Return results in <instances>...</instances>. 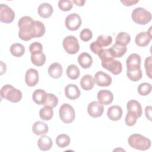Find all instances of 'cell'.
<instances>
[{
    "label": "cell",
    "mask_w": 152,
    "mask_h": 152,
    "mask_svg": "<svg viewBox=\"0 0 152 152\" xmlns=\"http://www.w3.org/2000/svg\"><path fill=\"white\" fill-rule=\"evenodd\" d=\"M53 145L52 141L49 137L46 135H42L37 141V145L39 148L42 151L49 150Z\"/></svg>",
    "instance_id": "23"
},
{
    "label": "cell",
    "mask_w": 152,
    "mask_h": 152,
    "mask_svg": "<svg viewBox=\"0 0 152 152\" xmlns=\"http://www.w3.org/2000/svg\"><path fill=\"white\" fill-rule=\"evenodd\" d=\"M20 28L18 36L24 41H28L36 38L35 21L29 16H24L20 18L18 22Z\"/></svg>",
    "instance_id": "1"
},
{
    "label": "cell",
    "mask_w": 152,
    "mask_h": 152,
    "mask_svg": "<svg viewBox=\"0 0 152 152\" xmlns=\"http://www.w3.org/2000/svg\"><path fill=\"white\" fill-rule=\"evenodd\" d=\"M128 142L132 148L141 151L149 149L151 144L150 139L139 134L131 135L128 138Z\"/></svg>",
    "instance_id": "2"
},
{
    "label": "cell",
    "mask_w": 152,
    "mask_h": 152,
    "mask_svg": "<svg viewBox=\"0 0 152 152\" xmlns=\"http://www.w3.org/2000/svg\"><path fill=\"white\" fill-rule=\"evenodd\" d=\"M72 2L75 4L77 6L83 7V6H84V3L86 2V1H83V0H73Z\"/></svg>",
    "instance_id": "47"
},
{
    "label": "cell",
    "mask_w": 152,
    "mask_h": 152,
    "mask_svg": "<svg viewBox=\"0 0 152 152\" xmlns=\"http://www.w3.org/2000/svg\"><path fill=\"white\" fill-rule=\"evenodd\" d=\"M137 116L134 113L130 111H128L125 119L126 125L129 126H134L137 122Z\"/></svg>",
    "instance_id": "37"
},
{
    "label": "cell",
    "mask_w": 152,
    "mask_h": 152,
    "mask_svg": "<svg viewBox=\"0 0 152 152\" xmlns=\"http://www.w3.org/2000/svg\"><path fill=\"white\" fill-rule=\"evenodd\" d=\"M71 141L70 137L65 134L59 135L56 138V145L60 148H65L69 145Z\"/></svg>",
    "instance_id": "33"
},
{
    "label": "cell",
    "mask_w": 152,
    "mask_h": 152,
    "mask_svg": "<svg viewBox=\"0 0 152 152\" xmlns=\"http://www.w3.org/2000/svg\"><path fill=\"white\" fill-rule=\"evenodd\" d=\"M102 66L113 75L119 74L122 70V65L120 61L113 59L102 61Z\"/></svg>",
    "instance_id": "7"
},
{
    "label": "cell",
    "mask_w": 152,
    "mask_h": 152,
    "mask_svg": "<svg viewBox=\"0 0 152 152\" xmlns=\"http://www.w3.org/2000/svg\"><path fill=\"white\" fill-rule=\"evenodd\" d=\"M101 47H106L110 45L112 42V37L109 35L101 34L99 36L96 41Z\"/></svg>",
    "instance_id": "34"
},
{
    "label": "cell",
    "mask_w": 152,
    "mask_h": 152,
    "mask_svg": "<svg viewBox=\"0 0 152 152\" xmlns=\"http://www.w3.org/2000/svg\"><path fill=\"white\" fill-rule=\"evenodd\" d=\"M131 17L135 23L145 25L151 21L152 16L150 11L142 7H138L132 11Z\"/></svg>",
    "instance_id": "4"
},
{
    "label": "cell",
    "mask_w": 152,
    "mask_h": 152,
    "mask_svg": "<svg viewBox=\"0 0 152 152\" xmlns=\"http://www.w3.org/2000/svg\"><path fill=\"white\" fill-rule=\"evenodd\" d=\"M109 50L113 58H121L127 51V48L125 46H121L116 44L113 45Z\"/></svg>",
    "instance_id": "27"
},
{
    "label": "cell",
    "mask_w": 152,
    "mask_h": 152,
    "mask_svg": "<svg viewBox=\"0 0 152 152\" xmlns=\"http://www.w3.org/2000/svg\"><path fill=\"white\" fill-rule=\"evenodd\" d=\"M62 45L65 52L71 55L77 53L80 49L78 41L74 36H68L65 37L63 40Z\"/></svg>",
    "instance_id": "6"
},
{
    "label": "cell",
    "mask_w": 152,
    "mask_h": 152,
    "mask_svg": "<svg viewBox=\"0 0 152 152\" xmlns=\"http://www.w3.org/2000/svg\"><path fill=\"white\" fill-rule=\"evenodd\" d=\"M65 94L68 99L75 100L80 97L81 93L77 86L69 84L65 87Z\"/></svg>",
    "instance_id": "15"
},
{
    "label": "cell",
    "mask_w": 152,
    "mask_h": 152,
    "mask_svg": "<svg viewBox=\"0 0 152 152\" xmlns=\"http://www.w3.org/2000/svg\"><path fill=\"white\" fill-rule=\"evenodd\" d=\"M58 103V99L57 97L52 93H48L46 100L43 105L45 106L50 107L53 108L56 106Z\"/></svg>",
    "instance_id": "35"
},
{
    "label": "cell",
    "mask_w": 152,
    "mask_h": 152,
    "mask_svg": "<svg viewBox=\"0 0 152 152\" xmlns=\"http://www.w3.org/2000/svg\"><path fill=\"white\" fill-rule=\"evenodd\" d=\"M93 37L92 31L88 28L83 29L80 34V37L83 42H88Z\"/></svg>",
    "instance_id": "41"
},
{
    "label": "cell",
    "mask_w": 152,
    "mask_h": 152,
    "mask_svg": "<svg viewBox=\"0 0 152 152\" xmlns=\"http://www.w3.org/2000/svg\"><path fill=\"white\" fill-rule=\"evenodd\" d=\"M97 97L99 102L104 105L110 104L113 100V93L107 90H100L97 93Z\"/></svg>",
    "instance_id": "14"
},
{
    "label": "cell",
    "mask_w": 152,
    "mask_h": 152,
    "mask_svg": "<svg viewBox=\"0 0 152 152\" xmlns=\"http://www.w3.org/2000/svg\"><path fill=\"white\" fill-rule=\"evenodd\" d=\"M139 2L138 0H127V1H121V2L126 7H130L133 5L136 4Z\"/></svg>",
    "instance_id": "46"
},
{
    "label": "cell",
    "mask_w": 152,
    "mask_h": 152,
    "mask_svg": "<svg viewBox=\"0 0 152 152\" xmlns=\"http://www.w3.org/2000/svg\"><path fill=\"white\" fill-rule=\"evenodd\" d=\"M151 39V27H150L148 31L140 32L137 34L135 39V42L138 46L145 47L149 44Z\"/></svg>",
    "instance_id": "10"
},
{
    "label": "cell",
    "mask_w": 152,
    "mask_h": 152,
    "mask_svg": "<svg viewBox=\"0 0 152 152\" xmlns=\"http://www.w3.org/2000/svg\"><path fill=\"white\" fill-rule=\"evenodd\" d=\"M39 81V72L33 68L28 69L25 75V82L29 87L35 86Z\"/></svg>",
    "instance_id": "13"
},
{
    "label": "cell",
    "mask_w": 152,
    "mask_h": 152,
    "mask_svg": "<svg viewBox=\"0 0 152 152\" xmlns=\"http://www.w3.org/2000/svg\"><path fill=\"white\" fill-rule=\"evenodd\" d=\"M53 115V108L50 107L45 106L42 107L39 111V116L40 118L44 121H49L50 120Z\"/></svg>",
    "instance_id": "32"
},
{
    "label": "cell",
    "mask_w": 152,
    "mask_h": 152,
    "mask_svg": "<svg viewBox=\"0 0 152 152\" xmlns=\"http://www.w3.org/2000/svg\"><path fill=\"white\" fill-rule=\"evenodd\" d=\"M126 108L128 111L134 113L138 118L141 117L142 113V107L140 103L135 100H130L126 104Z\"/></svg>",
    "instance_id": "21"
},
{
    "label": "cell",
    "mask_w": 152,
    "mask_h": 152,
    "mask_svg": "<svg viewBox=\"0 0 152 152\" xmlns=\"http://www.w3.org/2000/svg\"><path fill=\"white\" fill-rule=\"evenodd\" d=\"M126 75L132 81H138L142 78V71L141 67L127 68Z\"/></svg>",
    "instance_id": "25"
},
{
    "label": "cell",
    "mask_w": 152,
    "mask_h": 152,
    "mask_svg": "<svg viewBox=\"0 0 152 152\" xmlns=\"http://www.w3.org/2000/svg\"><path fill=\"white\" fill-rule=\"evenodd\" d=\"M15 18L14 11L7 5H0V21L4 23H11Z\"/></svg>",
    "instance_id": "9"
},
{
    "label": "cell",
    "mask_w": 152,
    "mask_h": 152,
    "mask_svg": "<svg viewBox=\"0 0 152 152\" xmlns=\"http://www.w3.org/2000/svg\"><path fill=\"white\" fill-rule=\"evenodd\" d=\"M99 58L101 59L102 61L113 59L114 58L113 57L109 49H103L98 55Z\"/></svg>",
    "instance_id": "42"
},
{
    "label": "cell",
    "mask_w": 152,
    "mask_h": 152,
    "mask_svg": "<svg viewBox=\"0 0 152 152\" xmlns=\"http://www.w3.org/2000/svg\"><path fill=\"white\" fill-rule=\"evenodd\" d=\"M1 96L12 103H17L22 99V93L11 84H5L1 89Z\"/></svg>",
    "instance_id": "3"
},
{
    "label": "cell",
    "mask_w": 152,
    "mask_h": 152,
    "mask_svg": "<svg viewBox=\"0 0 152 152\" xmlns=\"http://www.w3.org/2000/svg\"><path fill=\"white\" fill-rule=\"evenodd\" d=\"M151 84L148 83H142L138 87V92L141 96H147L151 91Z\"/></svg>",
    "instance_id": "36"
},
{
    "label": "cell",
    "mask_w": 152,
    "mask_h": 152,
    "mask_svg": "<svg viewBox=\"0 0 152 152\" xmlns=\"http://www.w3.org/2000/svg\"><path fill=\"white\" fill-rule=\"evenodd\" d=\"M10 52L15 57H21L24 54L25 48L20 43H14L10 47Z\"/></svg>",
    "instance_id": "30"
},
{
    "label": "cell",
    "mask_w": 152,
    "mask_h": 152,
    "mask_svg": "<svg viewBox=\"0 0 152 152\" xmlns=\"http://www.w3.org/2000/svg\"><path fill=\"white\" fill-rule=\"evenodd\" d=\"M53 11V9L52 6L49 4V3H42L40 5H39L37 12L39 15L43 18H47L50 17Z\"/></svg>",
    "instance_id": "18"
},
{
    "label": "cell",
    "mask_w": 152,
    "mask_h": 152,
    "mask_svg": "<svg viewBox=\"0 0 152 152\" xmlns=\"http://www.w3.org/2000/svg\"><path fill=\"white\" fill-rule=\"evenodd\" d=\"M151 109L152 107L151 106H148L145 108V116L150 121H151Z\"/></svg>",
    "instance_id": "45"
},
{
    "label": "cell",
    "mask_w": 152,
    "mask_h": 152,
    "mask_svg": "<svg viewBox=\"0 0 152 152\" xmlns=\"http://www.w3.org/2000/svg\"><path fill=\"white\" fill-rule=\"evenodd\" d=\"M66 75L69 78L72 80L77 79L80 74L79 68L75 64L69 65L66 71Z\"/></svg>",
    "instance_id": "29"
},
{
    "label": "cell",
    "mask_w": 152,
    "mask_h": 152,
    "mask_svg": "<svg viewBox=\"0 0 152 152\" xmlns=\"http://www.w3.org/2000/svg\"><path fill=\"white\" fill-rule=\"evenodd\" d=\"M107 116L109 119L117 121L121 119L122 116V109L121 106L118 105H113L108 108L107 112Z\"/></svg>",
    "instance_id": "16"
},
{
    "label": "cell",
    "mask_w": 152,
    "mask_h": 152,
    "mask_svg": "<svg viewBox=\"0 0 152 152\" xmlns=\"http://www.w3.org/2000/svg\"><path fill=\"white\" fill-rule=\"evenodd\" d=\"M29 50L31 55L42 53L43 50V46L39 42H33L30 45Z\"/></svg>",
    "instance_id": "40"
},
{
    "label": "cell",
    "mask_w": 152,
    "mask_h": 152,
    "mask_svg": "<svg viewBox=\"0 0 152 152\" xmlns=\"http://www.w3.org/2000/svg\"><path fill=\"white\" fill-rule=\"evenodd\" d=\"M103 111V106L97 101H93L90 103L87 107V112L88 115L94 118L101 116Z\"/></svg>",
    "instance_id": "11"
},
{
    "label": "cell",
    "mask_w": 152,
    "mask_h": 152,
    "mask_svg": "<svg viewBox=\"0 0 152 152\" xmlns=\"http://www.w3.org/2000/svg\"><path fill=\"white\" fill-rule=\"evenodd\" d=\"M94 83L100 87H107L112 81L111 77L102 71H98L94 75Z\"/></svg>",
    "instance_id": "12"
},
{
    "label": "cell",
    "mask_w": 152,
    "mask_h": 152,
    "mask_svg": "<svg viewBox=\"0 0 152 152\" xmlns=\"http://www.w3.org/2000/svg\"><path fill=\"white\" fill-rule=\"evenodd\" d=\"M81 18L80 16L76 13L69 14L65 18V25L67 29L71 31L78 30L81 25Z\"/></svg>",
    "instance_id": "8"
},
{
    "label": "cell",
    "mask_w": 152,
    "mask_h": 152,
    "mask_svg": "<svg viewBox=\"0 0 152 152\" xmlns=\"http://www.w3.org/2000/svg\"><path fill=\"white\" fill-rule=\"evenodd\" d=\"M90 49L94 53L99 55V53L103 50V48L101 47L96 41L93 42L90 45Z\"/></svg>",
    "instance_id": "44"
},
{
    "label": "cell",
    "mask_w": 152,
    "mask_h": 152,
    "mask_svg": "<svg viewBox=\"0 0 152 152\" xmlns=\"http://www.w3.org/2000/svg\"><path fill=\"white\" fill-rule=\"evenodd\" d=\"M36 26V38L40 37L43 36L46 31V28L44 24L40 21L36 20L35 21Z\"/></svg>",
    "instance_id": "38"
},
{
    "label": "cell",
    "mask_w": 152,
    "mask_h": 152,
    "mask_svg": "<svg viewBox=\"0 0 152 152\" xmlns=\"http://www.w3.org/2000/svg\"><path fill=\"white\" fill-rule=\"evenodd\" d=\"M31 61L34 65L41 66L46 62V56L43 52L31 55Z\"/></svg>",
    "instance_id": "31"
},
{
    "label": "cell",
    "mask_w": 152,
    "mask_h": 152,
    "mask_svg": "<svg viewBox=\"0 0 152 152\" xmlns=\"http://www.w3.org/2000/svg\"><path fill=\"white\" fill-rule=\"evenodd\" d=\"M151 62H152V59H151V56L147 57L145 59V62H144V66H145L146 74L150 78H151V77H151V71H152Z\"/></svg>",
    "instance_id": "43"
},
{
    "label": "cell",
    "mask_w": 152,
    "mask_h": 152,
    "mask_svg": "<svg viewBox=\"0 0 152 152\" xmlns=\"http://www.w3.org/2000/svg\"><path fill=\"white\" fill-rule=\"evenodd\" d=\"M62 71L63 68L62 65L58 62L52 64L48 68V74L49 76L55 79L60 78L62 76Z\"/></svg>",
    "instance_id": "19"
},
{
    "label": "cell",
    "mask_w": 152,
    "mask_h": 152,
    "mask_svg": "<svg viewBox=\"0 0 152 152\" xmlns=\"http://www.w3.org/2000/svg\"><path fill=\"white\" fill-rule=\"evenodd\" d=\"M58 7L61 11H68L73 7V4L69 0H60L58 2Z\"/></svg>",
    "instance_id": "39"
},
{
    "label": "cell",
    "mask_w": 152,
    "mask_h": 152,
    "mask_svg": "<svg viewBox=\"0 0 152 152\" xmlns=\"http://www.w3.org/2000/svg\"><path fill=\"white\" fill-rule=\"evenodd\" d=\"M94 85V80L93 77L90 74L84 75L80 81V86L81 88L86 90L88 91L91 90Z\"/></svg>",
    "instance_id": "24"
},
{
    "label": "cell",
    "mask_w": 152,
    "mask_h": 152,
    "mask_svg": "<svg viewBox=\"0 0 152 152\" xmlns=\"http://www.w3.org/2000/svg\"><path fill=\"white\" fill-rule=\"evenodd\" d=\"M77 61L79 65L84 69L89 68L93 64L91 56L87 52H83L79 55Z\"/></svg>",
    "instance_id": "17"
},
{
    "label": "cell",
    "mask_w": 152,
    "mask_h": 152,
    "mask_svg": "<svg viewBox=\"0 0 152 152\" xmlns=\"http://www.w3.org/2000/svg\"><path fill=\"white\" fill-rule=\"evenodd\" d=\"M141 58L137 53L131 54L126 59V64L127 68L140 67Z\"/></svg>",
    "instance_id": "22"
},
{
    "label": "cell",
    "mask_w": 152,
    "mask_h": 152,
    "mask_svg": "<svg viewBox=\"0 0 152 152\" xmlns=\"http://www.w3.org/2000/svg\"><path fill=\"white\" fill-rule=\"evenodd\" d=\"M47 94L48 93L42 89H37L33 92L32 99L36 104L43 105L46 100Z\"/></svg>",
    "instance_id": "26"
},
{
    "label": "cell",
    "mask_w": 152,
    "mask_h": 152,
    "mask_svg": "<svg viewBox=\"0 0 152 152\" xmlns=\"http://www.w3.org/2000/svg\"><path fill=\"white\" fill-rule=\"evenodd\" d=\"M59 114L61 121L65 124L72 122L75 118V113L73 107L68 103H64L61 106Z\"/></svg>",
    "instance_id": "5"
},
{
    "label": "cell",
    "mask_w": 152,
    "mask_h": 152,
    "mask_svg": "<svg viewBox=\"0 0 152 152\" xmlns=\"http://www.w3.org/2000/svg\"><path fill=\"white\" fill-rule=\"evenodd\" d=\"M131 41L130 35L126 32H120L118 34L115 39V44L126 46Z\"/></svg>",
    "instance_id": "28"
},
{
    "label": "cell",
    "mask_w": 152,
    "mask_h": 152,
    "mask_svg": "<svg viewBox=\"0 0 152 152\" xmlns=\"http://www.w3.org/2000/svg\"><path fill=\"white\" fill-rule=\"evenodd\" d=\"M49 128L48 125L42 121H36L32 126V131L37 135H42L48 133Z\"/></svg>",
    "instance_id": "20"
}]
</instances>
